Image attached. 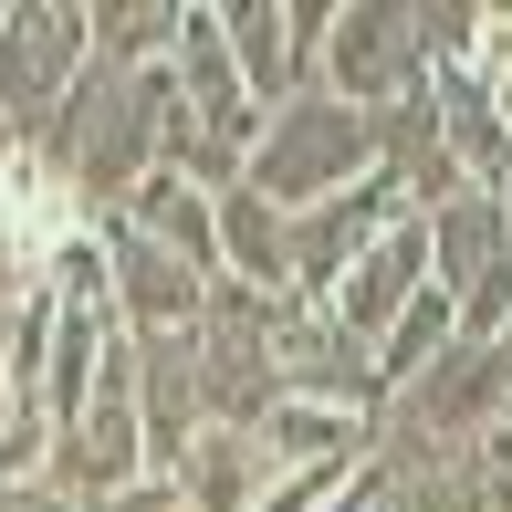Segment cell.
I'll return each instance as SVG.
<instances>
[{
    "instance_id": "obj_1",
    "label": "cell",
    "mask_w": 512,
    "mask_h": 512,
    "mask_svg": "<svg viewBox=\"0 0 512 512\" xmlns=\"http://www.w3.org/2000/svg\"><path fill=\"white\" fill-rule=\"evenodd\" d=\"M42 157L74 178V199L95 209V220H115V209L157 178V157H168V74L84 63V84L63 95L53 136H42Z\"/></svg>"
},
{
    "instance_id": "obj_2",
    "label": "cell",
    "mask_w": 512,
    "mask_h": 512,
    "mask_svg": "<svg viewBox=\"0 0 512 512\" xmlns=\"http://www.w3.org/2000/svg\"><path fill=\"white\" fill-rule=\"evenodd\" d=\"M502 418H512V345L450 335L408 387H387L377 450H492Z\"/></svg>"
},
{
    "instance_id": "obj_3",
    "label": "cell",
    "mask_w": 512,
    "mask_h": 512,
    "mask_svg": "<svg viewBox=\"0 0 512 512\" xmlns=\"http://www.w3.org/2000/svg\"><path fill=\"white\" fill-rule=\"evenodd\" d=\"M356 178H377V126H366L345 95H293L262 115V147H251V189L272 209H314V199H345Z\"/></svg>"
},
{
    "instance_id": "obj_4",
    "label": "cell",
    "mask_w": 512,
    "mask_h": 512,
    "mask_svg": "<svg viewBox=\"0 0 512 512\" xmlns=\"http://www.w3.org/2000/svg\"><path fill=\"white\" fill-rule=\"evenodd\" d=\"M84 63H95L84 0H11V21H0V147H42L63 95L84 84Z\"/></svg>"
},
{
    "instance_id": "obj_5",
    "label": "cell",
    "mask_w": 512,
    "mask_h": 512,
    "mask_svg": "<svg viewBox=\"0 0 512 512\" xmlns=\"http://www.w3.org/2000/svg\"><path fill=\"white\" fill-rule=\"evenodd\" d=\"M272 304L283 293H251V283H209V314H199V398H209V429H262L283 408V366H272Z\"/></svg>"
},
{
    "instance_id": "obj_6",
    "label": "cell",
    "mask_w": 512,
    "mask_h": 512,
    "mask_svg": "<svg viewBox=\"0 0 512 512\" xmlns=\"http://www.w3.org/2000/svg\"><path fill=\"white\" fill-rule=\"evenodd\" d=\"M429 84V32H418V0H345L335 42H324V95H345L356 115H387L398 95Z\"/></svg>"
},
{
    "instance_id": "obj_7",
    "label": "cell",
    "mask_w": 512,
    "mask_h": 512,
    "mask_svg": "<svg viewBox=\"0 0 512 512\" xmlns=\"http://www.w3.org/2000/svg\"><path fill=\"white\" fill-rule=\"evenodd\" d=\"M220 42L241 63L251 105H293L324 84V42H335V0H220Z\"/></svg>"
},
{
    "instance_id": "obj_8",
    "label": "cell",
    "mask_w": 512,
    "mask_h": 512,
    "mask_svg": "<svg viewBox=\"0 0 512 512\" xmlns=\"http://www.w3.org/2000/svg\"><path fill=\"white\" fill-rule=\"evenodd\" d=\"M272 366H283V398H314V408H345V418H377V408H387L377 345L345 335L335 304L283 293V304H272Z\"/></svg>"
},
{
    "instance_id": "obj_9",
    "label": "cell",
    "mask_w": 512,
    "mask_h": 512,
    "mask_svg": "<svg viewBox=\"0 0 512 512\" xmlns=\"http://www.w3.org/2000/svg\"><path fill=\"white\" fill-rule=\"evenodd\" d=\"M147 471H157V450H147V418H136V366H115V377L95 387V408H84L74 429H53V471H42V481L74 492L84 512H105Z\"/></svg>"
},
{
    "instance_id": "obj_10",
    "label": "cell",
    "mask_w": 512,
    "mask_h": 512,
    "mask_svg": "<svg viewBox=\"0 0 512 512\" xmlns=\"http://www.w3.org/2000/svg\"><path fill=\"white\" fill-rule=\"evenodd\" d=\"M408 220V199L387 189V178H356L345 199H314L293 209V241H283V293H304V304H335V283L366 262V251L387 241V230Z\"/></svg>"
},
{
    "instance_id": "obj_11",
    "label": "cell",
    "mask_w": 512,
    "mask_h": 512,
    "mask_svg": "<svg viewBox=\"0 0 512 512\" xmlns=\"http://www.w3.org/2000/svg\"><path fill=\"white\" fill-rule=\"evenodd\" d=\"M105 272H115V324H126V335H199L209 272H189L178 251H157L147 230L105 220Z\"/></svg>"
},
{
    "instance_id": "obj_12",
    "label": "cell",
    "mask_w": 512,
    "mask_h": 512,
    "mask_svg": "<svg viewBox=\"0 0 512 512\" xmlns=\"http://www.w3.org/2000/svg\"><path fill=\"white\" fill-rule=\"evenodd\" d=\"M377 126V178L408 199V220H439L471 178H460V157H450V136H439V105H429V84L418 95H398L387 115H366Z\"/></svg>"
},
{
    "instance_id": "obj_13",
    "label": "cell",
    "mask_w": 512,
    "mask_h": 512,
    "mask_svg": "<svg viewBox=\"0 0 512 512\" xmlns=\"http://www.w3.org/2000/svg\"><path fill=\"white\" fill-rule=\"evenodd\" d=\"M126 366H136V418H147V450H157V471H168V460L209 429L199 335H126Z\"/></svg>"
},
{
    "instance_id": "obj_14",
    "label": "cell",
    "mask_w": 512,
    "mask_h": 512,
    "mask_svg": "<svg viewBox=\"0 0 512 512\" xmlns=\"http://www.w3.org/2000/svg\"><path fill=\"white\" fill-rule=\"evenodd\" d=\"M418 293H429V220H398V230H387V241L366 251V262L345 272V283H335V324L377 345L387 324L418 304Z\"/></svg>"
},
{
    "instance_id": "obj_15",
    "label": "cell",
    "mask_w": 512,
    "mask_h": 512,
    "mask_svg": "<svg viewBox=\"0 0 512 512\" xmlns=\"http://www.w3.org/2000/svg\"><path fill=\"white\" fill-rule=\"evenodd\" d=\"M377 512H492V450H377Z\"/></svg>"
},
{
    "instance_id": "obj_16",
    "label": "cell",
    "mask_w": 512,
    "mask_h": 512,
    "mask_svg": "<svg viewBox=\"0 0 512 512\" xmlns=\"http://www.w3.org/2000/svg\"><path fill=\"white\" fill-rule=\"evenodd\" d=\"M429 105H439V136H450L460 178H471V189H512V115H502V84H481L471 63H460V74H429Z\"/></svg>"
},
{
    "instance_id": "obj_17",
    "label": "cell",
    "mask_w": 512,
    "mask_h": 512,
    "mask_svg": "<svg viewBox=\"0 0 512 512\" xmlns=\"http://www.w3.org/2000/svg\"><path fill=\"white\" fill-rule=\"evenodd\" d=\"M168 481L189 492V512H251V502H262L283 471H272L262 429H199L189 450L168 460Z\"/></svg>"
},
{
    "instance_id": "obj_18",
    "label": "cell",
    "mask_w": 512,
    "mask_h": 512,
    "mask_svg": "<svg viewBox=\"0 0 512 512\" xmlns=\"http://www.w3.org/2000/svg\"><path fill=\"white\" fill-rule=\"evenodd\" d=\"M492 262H512V199H502V189H460V199L429 220V283L460 304Z\"/></svg>"
},
{
    "instance_id": "obj_19",
    "label": "cell",
    "mask_w": 512,
    "mask_h": 512,
    "mask_svg": "<svg viewBox=\"0 0 512 512\" xmlns=\"http://www.w3.org/2000/svg\"><path fill=\"white\" fill-rule=\"evenodd\" d=\"M115 220H126V230H147L157 251H178L189 272H209V283H220V199H209V189H189V178H168V168H157L147 189L115 209Z\"/></svg>"
},
{
    "instance_id": "obj_20",
    "label": "cell",
    "mask_w": 512,
    "mask_h": 512,
    "mask_svg": "<svg viewBox=\"0 0 512 512\" xmlns=\"http://www.w3.org/2000/svg\"><path fill=\"white\" fill-rule=\"evenodd\" d=\"M84 32H95V63H115V74H168L189 0H84Z\"/></svg>"
},
{
    "instance_id": "obj_21",
    "label": "cell",
    "mask_w": 512,
    "mask_h": 512,
    "mask_svg": "<svg viewBox=\"0 0 512 512\" xmlns=\"http://www.w3.org/2000/svg\"><path fill=\"white\" fill-rule=\"evenodd\" d=\"M283 241H293V209H272L262 189H220V272L251 293H283Z\"/></svg>"
},
{
    "instance_id": "obj_22",
    "label": "cell",
    "mask_w": 512,
    "mask_h": 512,
    "mask_svg": "<svg viewBox=\"0 0 512 512\" xmlns=\"http://www.w3.org/2000/svg\"><path fill=\"white\" fill-rule=\"evenodd\" d=\"M450 335H460V304H450V293L429 283V293H418V304H408V314H398V324L377 335V377H387V387H408L418 366H429L439 345H450Z\"/></svg>"
},
{
    "instance_id": "obj_23",
    "label": "cell",
    "mask_w": 512,
    "mask_h": 512,
    "mask_svg": "<svg viewBox=\"0 0 512 512\" xmlns=\"http://www.w3.org/2000/svg\"><path fill=\"white\" fill-rule=\"evenodd\" d=\"M105 512H189V492H178L168 471H147V481H136V492H115Z\"/></svg>"
},
{
    "instance_id": "obj_24",
    "label": "cell",
    "mask_w": 512,
    "mask_h": 512,
    "mask_svg": "<svg viewBox=\"0 0 512 512\" xmlns=\"http://www.w3.org/2000/svg\"><path fill=\"white\" fill-rule=\"evenodd\" d=\"M0 512H84V502L53 492V481H0Z\"/></svg>"
},
{
    "instance_id": "obj_25",
    "label": "cell",
    "mask_w": 512,
    "mask_h": 512,
    "mask_svg": "<svg viewBox=\"0 0 512 512\" xmlns=\"http://www.w3.org/2000/svg\"><path fill=\"white\" fill-rule=\"evenodd\" d=\"M366 460H377V450H366ZM324 512H377V481H366V471H356V481H345V492H335V502H324Z\"/></svg>"
}]
</instances>
